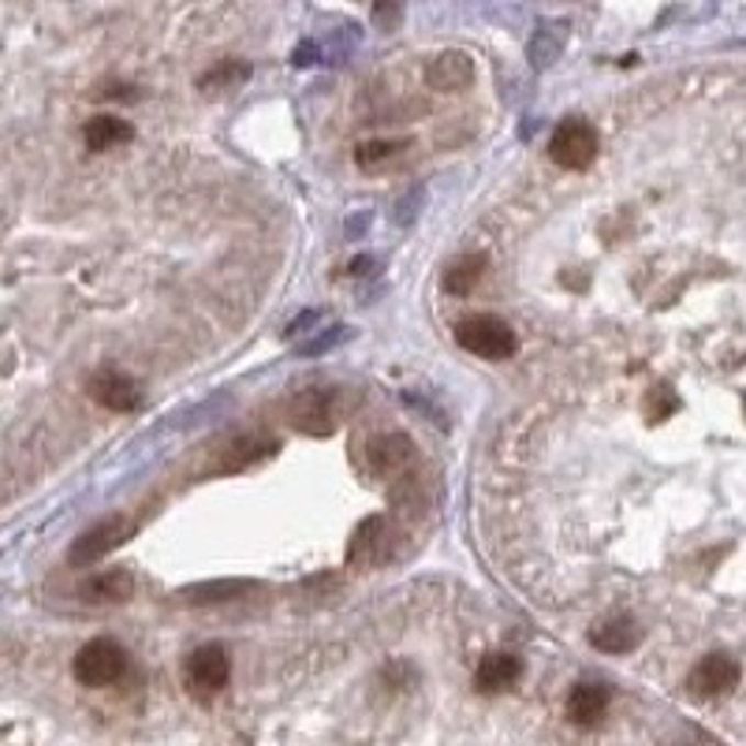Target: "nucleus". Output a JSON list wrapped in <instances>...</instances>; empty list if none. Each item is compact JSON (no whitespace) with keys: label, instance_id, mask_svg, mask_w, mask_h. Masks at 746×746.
<instances>
[{"label":"nucleus","instance_id":"1","mask_svg":"<svg viewBox=\"0 0 746 746\" xmlns=\"http://www.w3.org/2000/svg\"><path fill=\"white\" fill-rule=\"evenodd\" d=\"M456 344L475 358L504 363V358L515 355L519 339H515V329L508 325V321H500L493 314H475V318H463L456 325Z\"/></svg>","mask_w":746,"mask_h":746},{"label":"nucleus","instance_id":"2","mask_svg":"<svg viewBox=\"0 0 746 746\" xmlns=\"http://www.w3.org/2000/svg\"><path fill=\"white\" fill-rule=\"evenodd\" d=\"M124 672H127V654L124 646L112 638L87 642L71 660V676L79 679L82 687H112Z\"/></svg>","mask_w":746,"mask_h":746},{"label":"nucleus","instance_id":"3","mask_svg":"<svg viewBox=\"0 0 746 746\" xmlns=\"http://www.w3.org/2000/svg\"><path fill=\"white\" fill-rule=\"evenodd\" d=\"M229 676H232V660H229V649L216 646H198L191 657H187L183 665V687L191 691L198 702H210L229 687Z\"/></svg>","mask_w":746,"mask_h":746},{"label":"nucleus","instance_id":"4","mask_svg":"<svg viewBox=\"0 0 746 746\" xmlns=\"http://www.w3.org/2000/svg\"><path fill=\"white\" fill-rule=\"evenodd\" d=\"M598 149H601V138L587 120H575V116L560 120L556 131L549 135V157L560 168H568V172H582V168H590L593 157H598Z\"/></svg>","mask_w":746,"mask_h":746},{"label":"nucleus","instance_id":"5","mask_svg":"<svg viewBox=\"0 0 746 746\" xmlns=\"http://www.w3.org/2000/svg\"><path fill=\"white\" fill-rule=\"evenodd\" d=\"M131 534H135V523H131L127 515H109V519H101V523H93L90 531H82L79 537H75L68 560L75 564V568H90V564H98L101 556L120 549Z\"/></svg>","mask_w":746,"mask_h":746},{"label":"nucleus","instance_id":"6","mask_svg":"<svg viewBox=\"0 0 746 746\" xmlns=\"http://www.w3.org/2000/svg\"><path fill=\"white\" fill-rule=\"evenodd\" d=\"M739 660L728 654H710L702 657L687 676V687H691L694 698H721L728 694L735 683H739Z\"/></svg>","mask_w":746,"mask_h":746},{"label":"nucleus","instance_id":"7","mask_svg":"<svg viewBox=\"0 0 746 746\" xmlns=\"http://www.w3.org/2000/svg\"><path fill=\"white\" fill-rule=\"evenodd\" d=\"M414 459V448L403 433H381L366 445V470L374 478H400Z\"/></svg>","mask_w":746,"mask_h":746},{"label":"nucleus","instance_id":"8","mask_svg":"<svg viewBox=\"0 0 746 746\" xmlns=\"http://www.w3.org/2000/svg\"><path fill=\"white\" fill-rule=\"evenodd\" d=\"M291 419H296V426L302 433H318V437L333 433V426H336V389L302 392L296 400V408H291Z\"/></svg>","mask_w":746,"mask_h":746},{"label":"nucleus","instance_id":"9","mask_svg":"<svg viewBox=\"0 0 746 746\" xmlns=\"http://www.w3.org/2000/svg\"><path fill=\"white\" fill-rule=\"evenodd\" d=\"M609 702H612V691L604 683H575L571 694H568V705H564V713H568V721L575 728H598L604 721V713H609Z\"/></svg>","mask_w":746,"mask_h":746},{"label":"nucleus","instance_id":"10","mask_svg":"<svg viewBox=\"0 0 746 746\" xmlns=\"http://www.w3.org/2000/svg\"><path fill=\"white\" fill-rule=\"evenodd\" d=\"M426 82L433 90H441V93L467 90L470 82H475V60H470L467 53H459V49H448V53L433 56V60L426 64Z\"/></svg>","mask_w":746,"mask_h":746},{"label":"nucleus","instance_id":"11","mask_svg":"<svg viewBox=\"0 0 746 746\" xmlns=\"http://www.w3.org/2000/svg\"><path fill=\"white\" fill-rule=\"evenodd\" d=\"M90 396L109 411H135L138 403H143L138 385L131 381L127 374H116V370H101L98 377H90Z\"/></svg>","mask_w":746,"mask_h":746},{"label":"nucleus","instance_id":"12","mask_svg":"<svg viewBox=\"0 0 746 746\" xmlns=\"http://www.w3.org/2000/svg\"><path fill=\"white\" fill-rule=\"evenodd\" d=\"M519 676H523V660L515 654H508V649H497V654L481 657L475 683H478V691H486V694H504L519 683Z\"/></svg>","mask_w":746,"mask_h":746},{"label":"nucleus","instance_id":"13","mask_svg":"<svg viewBox=\"0 0 746 746\" xmlns=\"http://www.w3.org/2000/svg\"><path fill=\"white\" fill-rule=\"evenodd\" d=\"M131 590H135V579H131V571H124V568L98 571L79 587L82 601H90V604H120L131 598Z\"/></svg>","mask_w":746,"mask_h":746},{"label":"nucleus","instance_id":"14","mask_svg":"<svg viewBox=\"0 0 746 746\" xmlns=\"http://www.w3.org/2000/svg\"><path fill=\"white\" fill-rule=\"evenodd\" d=\"M642 642V631L635 620L616 616V620H604L590 631V646L601 649V654H631Z\"/></svg>","mask_w":746,"mask_h":746},{"label":"nucleus","instance_id":"15","mask_svg":"<svg viewBox=\"0 0 746 746\" xmlns=\"http://www.w3.org/2000/svg\"><path fill=\"white\" fill-rule=\"evenodd\" d=\"M564 45H568V23L564 19H549V23H542L531 37V45H526V56H531L534 68H549L556 64V56L564 53Z\"/></svg>","mask_w":746,"mask_h":746},{"label":"nucleus","instance_id":"16","mask_svg":"<svg viewBox=\"0 0 746 746\" xmlns=\"http://www.w3.org/2000/svg\"><path fill=\"white\" fill-rule=\"evenodd\" d=\"M131 124L120 116H93L87 120V127H82V138H87V149H98V154H105V149H116L131 143Z\"/></svg>","mask_w":746,"mask_h":746},{"label":"nucleus","instance_id":"17","mask_svg":"<svg viewBox=\"0 0 746 746\" xmlns=\"http://www.w3.org/2000/svg\"><path fill=\"white\" fill-rule=\"evenodd\" d=\"M277 452V445L272 441H258V437H240V441H232L229 448H224V459L216 463L221 470H247L254 467L258 459H266Z\"/></svg>","mask_w":746,"mask_h":746},{"label":"nucleus","instance_id":"18","mask_svg":"<svg viewBox=\"0 0 746 746\" xmlns=\"http://www.w3.org/2000/svg\"><path fill=\"white\" fill-rule=\"evenodd\" d=\"M481 272H486V258H481V254H463V258H456L448 266L445 288L452 291V296H470L475 285L481 280Z\"/></svg>","mask_w":746,"mask_h":746},{"label":"nucleus","instance_id":"19","mask_svg":"<svg viewBox=\"0 0 746 746\" xmlns=\"http://www.w3.org/2000/svg\"><path fill=\"white\" fill-rule=\"evenodd\" d=\"M247 590H254V582H243V579H224V582H205V587H194L187 590V601L191 604H213V601H232V598H243Z\"/></svg>","mask_w":746,"mask_h":746},{"label":"nucleus","instance_id":"20","mask_svg":"<svg viewBox=\"0 0 746 746\" xmlns=\"http://www.w3.org/2000/svg\"><path fill=\"white\" fill-rule=\"evenodd\" d=\"M403 149V143H385V138H377V143H363L355 149V160L358 168H381L385 160H392L396 154Z\"/></svg>","mask_w":746,"mask_h":746},{"label":"nucleus","instance_id":"21","mask_svg":"<svg viewBox=\"0 0 746 746\" xmlns=\"http://www.w3.org/2000/svg\"><path fill=\"white\" fill-rule=\"evenodd\" d=\"M250 75V68L243 60H224V64H216V68L205 75L202 79V87L210 90V87H216V90H224V87H235V82H243Z\"/></svg>","mask_w":746,"mask_h":746},{"label":"nucleus","instance_id":"22","mask_svg":"<svg viewBox=\"0 0 746 746\" xmlns=\"http://www.w3.org/2000/svg\"><path fill=\"white\" fill-rule=\"evenodd\" d=\"M676 408H679L676 392H672V389H665V385H657V389L649 392V400H646V414H649L654 422L668 419V414H672Z\"/></svg>","mask_w":746,"mask_h":746},{"label":"nucleus","instance_id":"23","mask_svg":"<svg viewBox=\"0 0 746 746\" xmlns=\"http://www.w3.org/2000/svg\"><path fill=\"white\" fill-rule=\"evenodd\" d=\"M339 339H347V329H329V333H321L318 339H310V344H302L299 347V355H321V352H329L333 344H339Z\"/></svg>","mask_w":746,"mask_h":746},{"label":"nucleus","instance_id":"24","mask_svg":"<svg viewBox=\"0 0 746 746\" xmlns=\"http://www.w3.org/2000/svg\"><path fill=\"white\" fill-rule=\"evenodd\" d=\"M400 12H403V0H377V4H374V23L381 26V31H389V26H396Z\"/></svg>","mask_w":746,"mask_h":746},{"label":"nucleus","instance_id":"25","mask_svg":"<svg viewBox=\"0 0 746 746\" xmlns=\"http://www.w3.org/2000/svg\"><path fill=\"white\" fill-rule=\"evenodd\" d=\"M318 321V310H307V314H299L296 321L288 325V336H299V333H310V325Z\"/></svg>","mask_w":746,"mask_h":746},{"label":"nucleus","instance_id":"26","mask_svg":"<svg viewBox=\"0 0 746 746\" xmlns=\"http://www.w3.org/2000/svg\"><path fill=\"white\" fill-rule=\"evenodd\" d=\"M314 56H318V45H299L296 64H314Z\"/></svg>","mask_w":746,"mask_h":746},{"label":"nucleus","instance_id":"27","mask_svg":"<svg viewBox=\"0 0 746 746\" xmlns=\"http://www.w3.org/2000/svg\"><path fill=\"white\" fill-rule=\"evenodd\" d=\"M374 269V258H355L352 261V272H355V277H363V272H370Z\"/></svg>","mask_w":746,"mask_h":746}]
</instances>
